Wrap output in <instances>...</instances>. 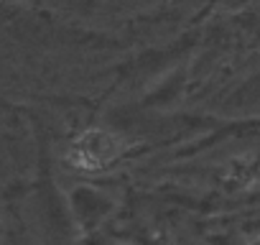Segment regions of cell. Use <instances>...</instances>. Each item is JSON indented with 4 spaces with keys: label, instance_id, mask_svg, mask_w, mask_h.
Here are the masks:
<instances>
[{
    "label": "cell",
    "instance_id": "1",
    "mask_svg": "<svg viewBox=\"0 0 260 245\" xmlns=\"http://www.w3.org/2000/svg\"><path fill=\"white\" fill-rule=\"evenodd\" d=\"M120 151H122V146L115 136H110L105 131H89L77 141V146L72 151V161L84 169H100V166H107L110 161H115L120 156Z\"/></svg>",
    "mask_w": 260,
    "mask_h": 245
}]
</instances>
